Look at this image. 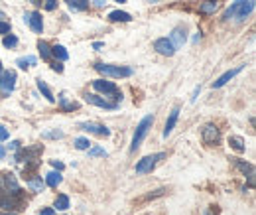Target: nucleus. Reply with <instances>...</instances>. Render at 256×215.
I'll use <instances>...</instances> for the list:
<instances>
[{
	"instance_id": "f257e3e1",
	"label": "nucleus",
	"mask_w": 256,
	"mask_h": 215,
	"mask_svg": "<svg viewBox=\"0 0 256 215\" xmlns=\"http://www.w3.org/2000/svg\"><path fill=\"white\" fill-rule=\"evenodd\" d=\"M152 124H154V117H152V115L144 117V119L138 123V126H136V132H134V136H132L130 152H136V150L140 148V144H142V140L146 138V134H148V130L152 128Z\"/></svg>"
},
{
	"instance_id": "f03ea898",
	"label": "nucleus",
	"mask_w": 256,
	"mask_h": 215,
	"mask_svg": "<svg viewBox=\"0 0 256 215\" xmlns=\"http://www.w3.org/2000/svg\"><path fill=\"white\" fill-rule=\"evenodd\" d=\"M95 69L98 73L106 75V77H130L132 69L130 67H122V65H106V63H96Z\"/></svg>"
},
{
	"instance_id": "7ed1b4c3",
	"label": "nucleus",
	"mask_w": 256,
	"mask_h": 215,
	"mask_svg": "<svg viewBox=\"0 0 256 215\" xmlns=\"http://www.w3.org/2000/svg\"><path fill=\"white\" fill-rule=\"evenodd\" d=\"M162 158H166V154L164 152L144 156V158H142V160H138V164H136V174H148V172H152Z\"/></svg>"
},
{
	"instance_id": "20e7f679",
	"label": "nucleus",
	"mask_w": 256,
	"mask_h": 215,
	"mask_svg": "<svg viewBox=\"0 0 256 215\" xmlns=\"http://www.w3.org/2000/svg\"><path fill=\"white\" fill-rule=\"evenodd\" d=\"M42 152H44V146H42V144H40V146H30V148H26L24 152L18 156V160L26 162V170H28V168H36V166L40 164Z\"/></svg>"
},
{
	"instance_id": "39448f33",
	"label": "nucleus",
	"mask_w": 256,
	"mask_h": 215,
	"mask_svg": "<svg viewBox=\"0 0 256 215\" xmlns=\"http://www.w3.org/2000/svg\"><path fill=\"white\" fill-rule=\"evenodd\" d=\"M93 89L98 93H104V95H112V99H120L122 95L118 91V87L112 83V81H104V79H95L93 81Z\"/></svg>"
},
{
	"instance_id": "423d86ee",
	"label": "nucleus",
	"mask_w": 256,
	"mask_h": 215,
	"mask_svg": "<svg viewBox=\"0 0 256 215\" xmlns=\"http://www.w3.org/2000/svg\"><path fill=\"white\" fill-rule=\"evenodd\" d=\"M14 87H16V73L14 71H2V75H0V93L4 97H8L10 93L14 91Z\"/></svg>"
},
{
	"instance_id": "0eeeda50",
	"label": "nucleus",
	"mask_w": 256,
	"mask_h": 215,
	"mask_svg": "<svg viewBox=\"0 0 256 215\" xmlns=\"http://www.w3.org/2000/svg\"><path fill=\"white\" fill-rule=\"evenodd\" d=\"M201 138H203V142H205V144H217V142H219V138H221L219 128H217L215 124H207V126L201 130Z\"/></svg>"
},
{
	"instance_id": "6e6552de",
	"label": "nucleus",
	"mask_w": 256,
	"mask_h": 215,
	"mask_svg": "<svg viewBox=\"0 0 256 215\" xmlns=\"http://www.w3.org/2000/svg\"><path fill=\"white\" fill-rule=\"evenodd\" d=\"M24 22H26L36 34H42V32H44V22H42V14H40V12H26V14H24Z\"/></svg>"
},
{
	"instance_id": "1a4fd4ad",
	"label": "nucleus",
	"mask_w": 256,
	"mask_h": 215,
	"mask_svg": "<svg viewBox=\"0 0 256 215\" xmlns=\"http://www.w3.org/2000/svg\"><path fill=\"white\" fill-rule=\"evenodd\" d=\"M81 130L85 132H91V134H96V136H110V130L104 126V124H98V123H81L79 124Z\"/></svg>"
},
{
	"instance_id": "9d476101",
	"label": "nucleus",
	"mask_w": 256,
	"mask_h": 215,
	"mask_svg": "<svg viewBox=\"0 0 256 215\" xmlns=\"http://www.w3.org/2000/svg\"><path fill=\"white\" fill-rule=\"evenodd\" d=\"M154 50L162 54V56H168V58H172L174 54H176V48L172 46V42L168 40V38H160V40H156L154 42Z\"/></svg>"
},
{
	"instance_id": "9b49d317",
	"label": "nucleus",
	"mask_w": 256,
	"mask_h": 215,
	"mask_svg": "<svg viewBox=\"0 0 256 215\" xmlns=\"http://www.w3.org/2000/svg\"><path fill=\"white\" fill-rule=\"evenodd\" d=\"M85 101H87L89 105H95V107H100V109H108V111L118 109L116 103H110V101H106V99H102V97H98V95H87Z\"/></svg>"
},
{
	"instance_id": "f8f14e48",
	"label": "nucleus",
	"mask_w": 256,
	"mask_h": 215,
	"mask_svg": "<svg viewBox=\"0 0 256 215\" xmlns=\"http://www.w3.org/2000/svg\"><path fill=\"white\" fill-rule=\"evenodd\" d=\"M244 69V65H238V67H234V69H228V71H224L223 75L217 79V81H213V89H219V87H223V85H226L234 75H238L240 71Z\"/></svg>"
},
{
	"instance_id": "ddd939ff",
	"label": "nucleus",
	"mask_w": 256,
	"mask_h": 215,
	"mask_svg": "<svg viewBox=\"0 0 256 215\" xmlns=\"http://www.w3.org/2000/svg\"><path fill=\"white\" fill-rule=\"evenodd\" d=\"M252 10H254V0H244V2L238 6V10H236V14H234V16H236V20H240V22H242V20H246V18H248V14H250Z\"/></svg>"
},
{
	"instance_id": "4468645a",
	"label": "nucleus",
	"mask_w": 256,
	"mask_h": 215,
	"mask_svg": "<svg viewBox=\"0 0 256 215\" xmlns=\"http://www.w3.org/2000/svg\"><path fill=\"white\" fill-rule=\"evenodd\" d=\"M178 117H180V107H174V109H172V113H170V117H168L166 128H164V138H168V136L172 134L174 126H176V123H178Z\"/></svg>"
},
{
	"instance_id": "2eb2a0df",
	"label": "nucleus",
	"mask_w": 256,
	"mask_h": 215,
	"mask_svg": "<svg viewBox=\"0 0 256 215\" xmlns=\"http://www.w3.org/2000/svg\"><path fill=\"white\" fill-rule=\"evenodd\" d=\"M186 40H188V36H186V30L184 28H176V30L172 32V36H170V42H172V46L178 50V48H182L184 44H186Z\"/></svg>"
},
{
	"instance_id": "dca6fc26",
	"label": "nucleus",
	"mask_w": 256,
	"mask_h": 215,
	"mask_svg": "<svg viewBox=\"0 0 256 215\" xmlns=\"http://www.w3.org/2000/svg\"><path fill=\"white\" fill-rule=\"evenodd\" d=\"M217 8H219V2H217V0H205V2H201L199 12H201L203 16H213V14L217 12Z\"/></svg>"
},
{
	"instance_id": "f3484780",
	"label": "nucleus",
	"mask_w": 256,
	"mask_h": 215,
	"mask_svg": "<svg viewBox=\"0 0 256 215\" xmlns=\"http://www.w3.org/2000/svg\"><path fill=\"white\" fill-rule=\"evenodd\" d=\"M60 105H62V109L67 111V113H71V111H77V109H79V103H77V101H73V99H69V95H67V93H62V95H60Z\"/></svg>"
},
{
	"instance_id": "a211bd4d",
	"label": "nucleus",
	"mask_w": 256,
	"mask_h": 215,
	"mask_svg": "<svg viewBox=\"0 0 256 215\" xmlns=\"http://www.w3.org/2000/svg\"><path fill=\"white\" fill-rule=\"evenodd\" d=\"M234 166H236L242 174H248L250 185H254V166H252V164H246V162H242V160H234Z\"/></svg>"
},
{
	"instance_id": "6ab92c4d",
	"label": "nucleus",
	"mask_w": 256,
	"mask_h": 215,
	"mask_svg": "<svg viewBox=\"0 0 256 215\" xmlns=\"http://www.w3.org/2000/svg\"><path fill=\"white\" fill-rule=\"evenodd\" d=\"M0 207L2 209H8V211H12V209H22V201H18V199H14V197H0Z\"/></svg>"
},
{
	"instance_id": "aec40b11",
	"label": "nucleus",
	"mask_w": 256,
	"mask_h": 215,
	"mask_svg": "<svg viewBox=\"0 0 256 215\" xmlns=\"http://www.w3.org/2000/svg\"><path fill=\"white\" fill-rule=\"evenodd\" d=\"M4 182H6V187H8L10 193H14V195L20 193V185H18V180H16L14 174H6V176H4Z\"/></svg>"
},
{
	"instance_id": "412c9836",
	"label": "nucleus",
	"mask_w": 256,
	"mask_h": 215,
	"mask_svg": "<svg viewBox=\"0 0 256 215\" xmlns=\"http://www.w3.org/2000/svg\"><path fill=\"white\" fill-rule=\"evenodd\" d=\"M65 2L73 12H85L89 8V0H65Z\"/></svg>"
},
{
	"instance_id": "4be33fe9",
	"label": "nucleus",
	"mask_w": 256,
	"mask_h": 215,
	"mask_svg": "<svg viewBox=\"0 0 256 215\" xmlns=\"http://www.w3.org/2000/svg\"><path fill=\"white\" fill-rule=\"evenodd\" d=\"M108 20H110V22H130V20H132V16H130L128 12L114 10V12H110V14H108Z\"/></svg>"
},
{
	"instance_id": "5701e85b",
	"label": "nucleus",
	"mask_w": 256,
	"mask_h": 215,
	"mask_svg": "<svg viewBox=\"0 0 256 215\" xmlns=\"http://www.w3.org/2000/svg\"><path fill=\"white\" fill-rule=\"evenodd\" d=\"M38 89H40V93H42L50 103H56V97H54V93H52V89L48 87V83H46V81L38 79Z\"/></svg>"
},
{
	"instance_id": "b1692460",
	"label": "nucleus",
	"mask_w": 256,
	"mask_h": 215,
	"mask_svg": "<svg viewBox=\"0 0 256 215\" xmlns=\"http://www.w3.org/2000/svg\"><path fill=\"white\" fill-rule=\"evenodd\" d=\"M228 144H230V148H234L236 152H244L246 150V146H244V140L240 138V136H230L228 138Z\"/></svg>"
},
{
	"instance_id": "393cba45",
	"label": "nucleus",
	"mask_w": 256,
	"mask_h": 215,
	"mask_svg": "<svg viewBox=\"0 0 256 215\" xmlns=\"http://www.w3.org/2000/svg\"><path fill=\"white\" fill-rule=\"evenodd\" d=\"M62 174L60 172H50L48 176H46V184L50 185V187H58V185L62 184Z\"/></svg>"
},
{
	"instance_id": "a878e982",
	"label": "nucleus",
	"mask_w": 256,
	"mask_h": 215,
	"mask_svg": "<svg viewBox=\"0 0 256 215\" xmlns=\"http://www.w3.org/2000/svg\"><path fill=\"white\" fill-rule=\"evenodd\" d=\"M52 54H54V56H56L60 62H67V60H69V54H67V50H65L64 46H60V44L52 48Z\"/></svg>"
},
{
	"instance_id": "bb28decb",
	"label": "nucleus",
	"mask_w": 256,
	"mask_h": 215,
	"mask_svg": "<svg viewBox=\"0 0 256 215\" xmlns=\"http://www.w3.org/2000/svg\"><path fill=\"white\" fill-rule=\"evenodd\" d=\"M38 50H40L42 60H46V62H48V60L52 58V48H50L46 42H42V40H40V42H38Z\"/></svg>"
},
{
	"instance_id": "cd10ccee",
	"label": "nucleus",
	"mask_w": 256,
	"mask_h": 215,
	"mask_svg": "<svg viewBox=\"0 0 256 215\" xmlns=\"http://www.w3.org/2000/svg\"><path fill=\"white\" fill-rule=\"evenodd\" d=\"M244 0H234L232 4H230V8L224 12V20H230V18H234V14H236V10H238V6L242 4Z\"/></svg>"
},
{
	"instance_id": "c85d7f7f",
	"label": "nucleus",
	"mask_w": 256,
	"mask_h": 215,
	"mask_svg": "<svg viewBox=\"0 0 256 215\" xmlns=\"http://www.w3.org/2000/svg\"><path fill=\"white\" fill-rule=\"evenodd\" d=\"M69 207V197L62 193V195H58V199H56V209H60V211H65Z\"/></svg>"
},
{
	"instance_id": "c756f323",
	"label": "nucleus",
	"mask_w": 256,
	"mask_h": 215,
	"mask_svg": "<svg viewBox=\"0 0 256 215\" xmlns=\"http://www.w3.org/2000/svg\"><path fill=\"white\" fill-rule=\"evenodd\" d=\"M36 63H38V60H36L34 56H28V58H20V60L16 62V65H18V67H22V69H26V67L36 65Z\"/></svg>"
},
{
	"instance_id": "7c9ffc66",
	"label": "nucleus",
	"mask_w": 256,
	"mask_h": 215,
	"mask_svg": "<svg viewBox=\"0 0 256 215\" xmlns=\"http://www.w3.org/2000/svg\"><path fill=\"white\" fill-rule=\"evenodd\" d=\"M75 148H77V150H89V148H91L89 138H83V136L75 138Z\"/></svg>"
},
{
	"instance_id": "2f4dec72",
	"label": "nucleus",
	"mask_w": 256,
	"mask_h": 215,
	"mask_svg": "<svg viewBox=\"0 0 256 215\" xmlns=\"http://www.w3.org/2000/svg\"><path fill=\"white\" fill-rule=\"evenodd\" d=\"M28 187H30V189H34V191H42V189H44L42 176H40V178H32V180H28Z\"/></svg>"
},
{
	"instance_id": "473e14b6",
	"label": "nucleus",
	"mask_w": 256,
	"mask_h": 215,
	"mask_svg": "<svg viewBox=\"0 0 256 215\" xmlns=\"http://www.w3.org/2000/svg\"><path fill=\"white\" fill-rule=\"evenodd\" d=\"M42 136H44V138H64L65 134L62 130H46Z\"/></svg>"
},
{
	"instance_id": "72a5a7b5",
	"label": "nucleus",
	"mask_w": 256,
	"mask_h": 215,
	"mask_svg": "<svg viewBox=\"0 0 256 215\" xmlns=\"http://www.w3.org/2000/svg\"><path fill=\"white\" fill-rule=\"evenodd\" d=\"M2 44H4V48H14V46L18 44V38H16V36H6V38L2 40Z\"/></svg>"
},
{
	"instance_id": "f704fd0d",
	"label": "nucleus",
	"mask_w": 256,
	"mask_h": 215,
	"mask_svg": "<svg viewBox=\"0 0 256 215\" xmlns=\"http://www.w3.org/2000/svg\"><path fill=\"white\" fill-rule=\"evenodd\" d=\"M44 8H46L48 12H54V10L58 8V0H46V2H44Z\"/></svg>"
},
{
	"instance_id": "c9c22d12",
	"label": "nucleus",
	"mask_w": 256,
	"mask_h": 215,
	"mask_svg": "<svg viewBox=\"0 0 256 215\" xmlns=\"http://www.w3.org/2000/svg\"><path fill=\"white\" fill-rule=\"evenodd\" d=\"M89 156H106V150L100 146H95V148H89Z\"/></svg>"
},
{
	"instance_id": "e433bc0d",
	"label": "nucleus",
	"mask_w": 256,
	"mask_h": 215,
	"mask_svg": "<svg viewBox=\"0 0 256 215\" xmlns=\"http://www.w3.org/2000/svg\"><path fill=\"white\" fill-rule=\"evenodd\" d=\"M0 34H10V24L0 22Z\"/></svg>"
},
{
	"instance_id": "4c0bfd02",
	"label": "nucleus",
	"mask_w": 256,
	"mask_h": 215,
	"mask_svg": "<svg viewBox=\"0 0 256 215\" xmlns=\"http://www.w3.org/2000/svg\"><path fill=\"white\" fill-rule=\"evenodd\" d=\"M6 138H8V130L0 124V140H6Z\"/></svg>"
},
{
	"instance_id": "58836bf2",
	"label": "nucleus",
	"mask_w": 256,
	"mask_h": 215,
	"mask_svg": "<svg viewBox=\"0 0 256 215\" xmlns=\"http://www.w3.org/2000/svg\"><path fill=\"white\" fill-rule=\"evenodd\" d=\"M52 166H54V168H58V170H64L65 168L64 162H60V160H52Z\"/></svg>"
},
{
	"instance_id": "ea45409f",
	"label": "nucleus",
	"mask_w": 256,
	"mask_h": 215,
	"mask_svg": "<svg viewBox=\"0 0 256 215\" xmlns=\"http://www.w3.org/2000/svg\"><path fill=\"white\" fill-rule=\"evenodd\" d=\"M52 69H54V71H58V73H62V71H64V65H60V63H54V65H52Z\"/></svg>"
},
{
	"instance_id": "a19ab883",
	"label": "nucleus",
	"mask_w": 256,
	"mask_h": 215,
	"mask_svg": "<svg viewBox=\"0 0 256 215\" xmlns=\"http://www.w3.org/2000/svg\"><path fill=\"white\" fill-rule=\"evenodd\" d=\"M8 148H10V150H18V148H20V142H18V140H14V142H12Z\"/></svg>"
},
{
	"instance_id": "79ce46f5",
	"label": "nucleus",
	"mask_w": 256,
	"mask_h": 215,
	"mask_svg": "<svg viewBox=\"0 0 256 215\" xmlns=\"http://www.w3.org/2000/svg\"><path fill=\"white\" fill-rule=\"evenodd\" d=\"M93 48L98 52V50H102V48H104V44H102V42H95V44H93Z\"/></svg>"
},
{
	"instance_id": "37998d69",
	"label": "nucleus",
	"mask_w": 256,
	"mask_h": 215,
	"mask_svg": "<svg viewBox=\"0 0 256 215\" xmlns=\"http://www.w3.org/2000/svg\"><path fill=\"white\" fill-rule=\"evenodd\" d=\"M40 215H54V209H52V207H48V209H44Z\"/></svg>"
},
{
	"instance_id": "c03bdc74",
	"label": "nucleus",
	"mask_w": 256,
	"mask_h": 215,
	"mask_svg": "<svg viewBox=\"0 0 256 215\" xmlns=\"http://www.w3.org/2000/svg\"><path fill=\"white\" fill-rule=\"evenodd\" d=\"M95 4H96V6H98V8H102V6L106 4V2H104V0H95Z\"/></svg>"
},
{
	"instance_id": "a18cd8bd",
	"label": "nucleus",
	"mask_w": 256,
	"mask_h": 215,
	"mask_svg": "<svg viewBox=\"0 0 256 215\" xmlns=\"http://www.w3.org/2000/svg\"><path fill=\"white\" fill-rule=\"evenodd\" d=\"M4 156H6V150H4V148H2V146H0V160H2V158H4Z\"/></svg>"
},
{
	"instance_id": "49530a36",
	"label": "nucleus",
	"mask_w": 256,
	"mask_h": 215,
	"mask_svg": "<svg viewBox=\"0 0 256 215\" xmlns=\"http://www.w3.org/2000/svg\"><path fill=\"white\" fill-rule=\"evenodd\" d=\"M28 2H32V4H42V0H28Z\"/></svg>"
},
{
	"instance_id": "de8ad7c7",
	"label": "nucleus",
	"mask_w": 256,
	"mask_h": 215,
	"mask_svg": "<svg viewBox=\"0 0 256 215\" xmlns=\"http://www.w3.org/2000/svg\"><path fill=\"white\" fill-rule=\"evenodd\" d=\"M2 18H6V14H4L2 10H0V22H2Z\"/></svg>"
},
{
	"instance_id": "09e8293b",
	"label": "nucleus",
	"mask_w": 256,
	"mask_h": 215,
	"mask_svg": "<svg viewBox=\"0 0 256 215\" xmlns=\"http://www.w3.org/2000/svg\"><path fill=\"white\" fill-rule=\"evenodd\" d=\"M114 2H120V4H122V2H126V0H114Z\"/></svg>"
},
{
	"instance_id": "8fccbe9b",
	"label": "nucleus",
	"mask_w": 256,
	"mask_h": 215,
	"mask_svg": "<svg viewBox=\"0 0 256 215\" xmlns=\"http://www.w3.org/2000/svg\"><path fill=\"white\" fill-rule=\"evenodd\" d=\"M2 215H16V213H2Z\"/></svg>"
},
{
	"instance_id": "3c124183",
	"label": "nucleus",
	"mask_w": 256,
	"mask_h": 215,
	"mask_svg": "<svg viewBox=\"0 0 256 215\" xmlns=\"http://www.w3.org/2000/svg\"><path fill=\"white\" fill-rule=\"evenodd\" d=\"M0 69H2V63H0Z\"/></svg>"
},
{
	"instance_id": "603ef678",
	"label": "nucleus",
	"mask_w": 256,
	"mask_h": 215,
	"mask_svg": "<svg viewBox=\"0 0 256 215\" xmlns=\"http://www.w3.org/2000/svg\"><path fill=\"white\" fill-rule=\"evenodd\" d=\"M0 185H2V180H0Z\"/></svg>"
}]
</instances>
